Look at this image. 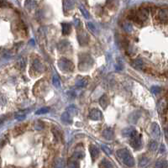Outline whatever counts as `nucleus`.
I'll return each mask as SVG.
<instances>
[{"instance_id":"aec40b11","label":"nucleus","mask_w":168,"mask_h":168,"mask_svg":"<svg viewBox=\"0 0 168 168\" xmlns=\"http://www.w3.org/2000/svg\"><path fill=\"white\" fill-rule=\"evenodd\" d=\"M33 67L36 70V71H38V72H42L43 71V65L42 63L40 62V61L39 60H35L34 61V62H33Z\"/></svg>"},{"instance_id":"a878e982","label":"nucleus","mask_w":168,"mask_h":168,"mask_svg":"<svg viewBox=\"0 0 168 168\" xmlns=\"http://www.w3.org/2000/svg\"><path fill=\"white\" fill-rule=\"evenodd\" d=\"M65 7L67 10H70V9H73V7H74L73 0H65Z\"/></svg>"},{"instance_id":"f257e3e1","label":"nucleus","mask_w":168,"mask_h":168,"mask_svg":"<svg viewBox=\"0 0 168 168\" xmlns=\"http://www.w3.org/2000/svg\"><path fill=\"white\" fill-rule=\"evenodd\" d=\"M118 158L127 167H134L135 166V159L129 150L127 149H120L116 152Z\"/></svg>"},{"instance_id":"2f4dec72","label":"nucleus","mask_w":168,"mask_h":168,"mask_svg":"<svg viewBox=\"0 0 168 168\" xmlns=\"http://www.w3.org/2000/svg\"><path fill=\"white\" fill-rule=\"evenodd\" d=\"M149 161V159L145 156H142L141 158H140V167H144L145 166Z\"/></svg>"},{"instance_id":"f704fd0d","label":"nucleus","mask_w":168,"mask_h":168,"mask_svg":"<svg viewBox=\"0 0 168 168\" xmlns=\"http://www.w3.org/2000/svg\"><path fill=\"white\" fill-rule=\"evenodd\" d=\"M52 132H53V134H54V135H55V138H56L57 141H60V140H61V133H60L57 129H55V128H52Z\"/></svg>"},{"instance_id":"1a4fd4ad","label":"nucleus","mask_w":168,"mask_h":168,"mask_svg":"<svg viewBox=\"0 0 168 168\" xmlns=\"http://www.w3.org/2000/svg\"><path fill=\"white\" fill-rule=\"evenodd\" d=\"M151 135L155 139H159L160 135H161V130H160V127L156 123H153L151 124Z\"/></svg>"},{"instance_id":"dca6fc26","label":"nucleus","mask_w":168,"mask_h":168,"mask_svg":"<svg viewBox=\"0 0 168 168\" xmlns=\"http://www.w3.org/2000/svg\"><path fill=\"white\" fill-rule=\"evenodd\" d=\"M62 34L64 35H69L71 33V31H72L71 24H69V23H62Z\"/></svg>"},{"instance_id":"423d86ee","label":"nucleus","mask_w":168,"mask_h":168,"mask_svg":"<svg viewBox=\"0 0 168 168\" xmlns=\"http://www.w3.org/2000/svg\"><path fill=\"white\" fill-rule=\"evenodd\" d=\"M89 118L94 121H98V120H101L103 119V113L102 111H100L98 108H92L89 112Z\"/></svg>"},{"instance_id":"f03ea898","label":"nucleus","mask_w":168,"mask_h":168,"mask_svg":"<svg viewBox=\"0 0 168 168\" xmlns=\"http://www.w3.org/2000/svg\"><path fill=\"white\" fill-rule=\"evenodd\" d=\"M93 65V60L88 54H82L79 56V70H89Z\"/></svg>"},{"instance_id":"393cba45","label":"nucleus","mask_w":168,"mask_h":168,"mask_svg":"<svg viewBox=\"0 0 168 168\" xmlns=\"http://www.w3.org/2000/svg\"><path fill=\"white\" fill-rule=\"evenodd\" d=\"M49 111H50V108H48V107L41 108H39V110H37V111L35 112V114H36V115H41V114H47V113H49Z\"/></svg>"},{"instance_id":"4c0bfd02","label":"nucleus","mask_w":168,"mask_h":168,"mask_svg":"<svg viewBox=\"0 0 168 168\" xmlns=\"http://www.w3.org/2000/svg\"><path fill=\"white\" fill-rule=\"evenodd\" d=\"M88 28L92 30V32H93V33H96V32H97V29H96V27H95V25H94L93 24H92V23H88Z\"/></svg>"},{"instance_id":"9b49d317","label":"nucleus","mask_w":168,"mask_h":168,"mask_svg":"<svg viewBox=\"0 0 168 168\" xmlns=\"http://www.w3.org/2000/svg\"><path fill=\"white\" fill-rule=\"evenodd\" d=\"M159 19L161 22L163 23H167L168 22V9H162L159 12Z\"/></svg>"},{"instance_id":"72a5a7b5","label":"nucleus","mask_w":168,"mask_h":168,"mask_svg":"<svg viewBox=\"0 0 168 168\" xmlns=\"http://www.w3.org/2000/svg\"><path fill=\"white\" fill-rule=\"evenodd\" d=\"M151 92H152L153 94L157 95V94H159L160 92H161V88L158 87V86H153V87H151Z\"/></svg>"},{"instance_id":"4be33fe9","label":"nucleus","mask_w":168,"mask_h":168,"mask_svg":"<svg viewBox=\"0 0 168 168\" xmlns=\"http://www.w3.org/2000/svg\"><path fill=\"white\" fill-rule=\"evenodd\" d=\"M99 167H114V165L111 163V161H109L107 159H103L101 163L99 164Z\"/></svg>"},{"instance_id":"c756f323","label":"nucleus","mask_w":168,"mask_h":168,"mask_svg":"<svg viewBox=\"0 0 168 168\" xmlns=\"http://www.w3.org/2000/svg\"><path fill=\"white\" fill-rule=\"evenodd\" d=\"M35 2L34 0H27L25 3V8L27 9H33L35 6Z\"/></svg>"},{"instance_id":"f3484780","label":"nucleus","mask_w":168,"mask_h":168,"mask_svg":"<svg viewBox=\"0 0 168 168\" xmlns=\"http://www.w3.org/2000/svg\"><path fill=\"white\" fill-rule=\"evenodd\" d=\"M135 131H136V130L135 129V128H133V127H129V128H125V129H123L122 134H123V135H124V137H128V138H129Z\"/></svg>"},{"instance_id":"f8f14e48","label":"nucleus","mask_w":168,"mask_h":168,"mask_svg":"<svg viewBox=\"0 0 168 168\" xmlns=\"http://www.w3.org/2000/svg\"><path fill=\"white\" fill-rule=\"evenodd\" d=\"M62 121L66 124H72V116L66 110L62 115Z\"/></svg>"},{"instance_id":"a211bd4d","label":"nucleus","mask_w":168,"mask_h":168,"mask_svg":"<svg viewBox=\"0 0 168 168\" xmlns=\"http://www.w3.org/2000/svg\"><path fill=\"white\" fill-rule=\"evenodd\" d=\"M85 156V152L82 149H76L73 152V157L77 159H82Z\"/></svg>"},{"instance_id":"0eeeda50","label":"nucleus","mask_w":168,"mask_h":168,"mask_svg":"<svg viewBox=\"0 0 168 168\" xmlns=\"http://www.w3.org/2000/svg\"><path fill=\"white\" fill-rule=\"evenodd\" d=\"M89 152H90V155L93 161H95L97 158H98L99 154H100L99 149L95 145H92V144L90 145V146H89Z\"/></svg>"},{"instance_id":"cd10ccee","label":"nucleus","mask_w":168,"mask_h":168,"mask_svg":"<svg viewBox=\"0 0 168 168\" xmlns=\"http://www.w3.org/2000/svg\"><path fill=\"white\" fill-rule=\"evenodd\" d=\"M123 28H124V29L126 31V32H128V33H130V32H132V30H133V26L132 25L129 23V22H125V23H124V25H123Z\"/></svg>"},{"instance_id":"6ab92c4d","label":"nucleus","mask_w":168,"mask_h":168,"mask_svg":"<svg viewBox=\"0 0 168 168\" xmlns=\"http://www.w3.org/2000/svg\"><path fill=\"white\" fill-rule=\"evenodd\" d=\"M66 111L72 115V117L76 116L77 114H78V108L75 106V105H70L69 107H67V108H66Z\"/></svg>"},{"instance_id":"39448f33","label":"nucleus","mask_w":168,"mask_h":168,"mask_svg":"<svg viewBox=\"0 0 168 168\" xmlns=\"http://www.w3.org/2000/svg\"><path fill=\"white\" fill-rule=\"evenodd\" d=\"M78 41H79V44L82 46H87L89 42V35L85 30L81 29L80 32H78Z\"/></svg>"},{"instance_id":"9d476101","label":"nucleus","mask_w":168,"mask_h":168,"mask_svg":"<svg viewBox=\"0 0 168 168\" xmlns=\"http://www.w3.org/2000/svg\"><path fill=\"white\" fill-rule=\"evenodd\" d=\"M58 49L62 52H67L68 50H71V45L67 40H62L58 44Z\"/></svg>"},{"instance_id":"6e6552de","label":"nucleus","mask_w":168,"mask_h":168,"mask_svg":"<svg viewBox=\"0 0 168 168\" xmlns=\"http://www.w3.org/2000/svg\"><path fill=\"white\" fill-rule=\"evenodd\" d=\"M103 136L108 141H111L114 138V130L113 128H106L103 131Z\"/></svg>"},{"instance_id":"bb28decb","label":"nucleus","mask_w":168,"mask_h":168,"mask_svg":"<svg viewBox=\"0 0 168 168\" xmlns=\"http://www.w3.org/2000/svg\"><path fill=\"white\" fill-rule=\"evenodd\" d=\"M148 147H149V150L151 151H155L156 149H157V142L155 141H151L149 145H148Z\"/></svg>"},{"instance_id":"e433bc0d","label":"nucleus","mask_w":168,"mask_h":168,"mask_svg":"<svg viewBox=\"0 0 168 168\" xmlns=\"http://www.w3.org/2000/svg\"><path fill=\"white\" fill-rule=\"evenodd\" d=\"M75 163H77V161L69 160V161H68V166H69L70 167H78L79 165H78V164H75Z\"/></svg>"},{"instance_id":"5701e85b","label":"nucleus","mask_w":168,"mask_h":168,"mask_svg":"<svg viewBox=\"0 0 168 168\" xmlns=\"http://www.w3.org/2000/svg\"><path fill=\"white\" fill-rule=\"evenodd\" d=\"M167 161L164 159H161L159 161H157L155 167H167Z\"/></svg>"},{"instance_id":"20e7f679","label":"nucleus","mask_w":168,"mask_h":168,"mask_svg":"<svg viewBox=\"0 0 168 168\" xmlns=\"http://www.w3.org/2000/svg\"><path fill=\"white\" fill-rule=\"evenodd\" d=\"M130 145L135 150H140L142 147V136L137 131H135L130 137Z\"/></svg>"},{"instance_id":"4468645a","label":"nucleus","mask_w":168,"mask_h":168,"mask_svg":"<svg viewBox=\"0 0 168 168\" xmlns=\"http://www.w3.org/2000/svg\"><path fill=\"white\" fill-rule=\"evenodd\" d=\"M131 66L136 69V70H140V69H142V67L144 66V62H143L141 59L138 58V59H135V61H133Z\"/></svg>"},{"instance_id":"7c9ffc66","label":"nucleus","mask_w":168,"mask_h":168,"mask_svg":"<svg viewBox=\"0 0 168 168\" xmlns=\"http://www.w3.org/2000/svg\"><path fill=\"white\" fill-rule=\"evenodd\" d=\"M101 148H102V150L105 152V154H107V155H112V151H111V149L108 146H107L105 145H101Z\"/></svg>"},{"instance_id":"c85d7f7f","label":"nucleus","mask_w":168,"mask_h":168,"mask_svg":"<svg viewBox=\"0 0 168 168\" xmlns=\"http://www.w3.org/2000/svg\"><path fill=\"white\" fill-rule=\"evenodd\" d=\"M26 117V114L25 113H24V112H19L18 114H16V115H15V118H16V119L17 120H19V121H22V120H24L25 118Z\"/></svg>"},{"instance_id":"473e14b6","label":"nucleus","mask_w":168,"mask_h":168,"mask_svg":"<svg viewBox=\"0 0 168 168\" xmlns=\"http://www.w3.org/2000/svg\"><path fill=\"white\" fill-rule=\"evenodd\" d=\"M44 126H45V124H44V123H43L41 120H38V121H36V122H35V128L36 129H44Z\"/></svg>"},{"instance_id":"2eb2a0df","label":"nucleus","mask_w":168,"mask_h":168,"mask_svg":"<svg viewBox=\"0 0 168 168\" xmlns=\"http://www.w3.org/2000/svg\"><path fill=\"white\" fill-rule=\"evenodd\" d=\"M88 85V80L85 78H78L76 81V86L78 88H85Z\"/></svg>"},{"instance_id":"c9c22d12","label":"nucleus","mask_w":168,"mask_h":168,"mask_svg":"<svg viewBox=\"0 0 168 168\" xmlns=\"http://www.w3.org/2000/svg\"><path fill=\"white\" fill-rule=\"evenodd\" d=\"M80 9H81V12H82V13L83 14V16H84L86 19H89V13H88V11H87V10H86L83 7H81V8H80Z\"/></svg>"},{"instance_id":"412c9836","label":"nucleus","mask_w":168,"mask_h":168,"mask_svg":"<svg viewBox=\"0 0 168 168\" xmlns=\"http://www.w3.org/2000/svg\"><path fill=\"white\" fill-rule=\"evenodd\" d=\"M52 83H53L55 88H61V80H60V78H58L57 75H54L53 76Z\"/></svg>"},{"instance_id":"b1692460","label":"nucleus","mask_w":168,"mask_h":168,"mask_svg":"<svg viewBox=\"0 0 168 168\" xmlns=\"http://www.w3.org/2000/svg\"><path fill=\"white\" fill-rule=\"evenodd\" d=\"M25 128H26V124H23V125H19V126H18V127H16L15 129H14V134L16 135H20V134H22L23 132H24V130H25Z\"/></svg>"},{"instance_id":"7ed1b4c3","label":"nucleus","mask_w":168,"mask_h":168,"mask_svg":"<svg viewBox=\"0 0 168 168\" xmlns=\"http://www.w3.org/2000/svg\"><path fill=\"white\" fill-rule=\"evenodd\" d=\"M58 66L63 72H72L74 71V64L65 57L60 58L58 61Z\"/></svg>"},{"instance_id":"ddd939ff","label":"nucleus","mask_w":168,"mask_h":168,"mask_svg":"<svg viewBox=\"0 0 168 168\" xmlns=\"http://www.w3.org/2000/svg\"><path fill=\"white\" fill-rule=\"evenodd\" d=\"M99 104L103 108H106L108 104H109V98L107 96V94H104L100 98H99Z\"/></svg>"},{"instance_id":"58836bf2","label":"nucleus","mask_w":168,"mask_h":168,"mask_svg":"<svg viewBox=\"0 0 168 168\" xmlns=\"http://www.w3.org/2000/svg\"><path fill=\"white\" fill-rule=\"evenodd\" d=\"M114 2V0H107V3L108 4H110V3H112Z\"/></svg>"}]
</instances>
